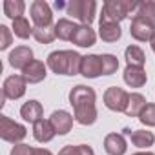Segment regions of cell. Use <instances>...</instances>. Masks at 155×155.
Here are the masks:
<instances>
[{"label": "cell", "instance_id": "obj_29", "mask_svg": "<svg viewBox=\"0 0 155 155\" xmlns=\"http://www.w3.org/2000/svg\"><path fill=\"white\" fill-rule=\"evenodd\" d=\"M137 15L139 17H144L146 20H150L155 26V2H139Z\"/></svg>", "mask_w": 155, "mask_h": 155}, {"label": "cell", "instance_id": "obj_28", "mask_svg": "<svg viewBox=\"0 0 155 155\" xmlns=\"http://www.w3.org/2000/svg\"><path fill=\"white\" fill-rule=\"evenodd\" d=\"M101 60H102V75H113L117 69H119V60L115 55H101Z\"/></svg>", "mask_w": 155, "mask_h": 155}, {"label": "cell", "instance_id": "obj_34", "mask_svg": "<svg viewBox=\"0 0 155 155\" xmlns=\"http://www.w3.org/2000/svg\"><path fill=\"white\" fill-rule=\"evenodd\" d=\"M133 155H155V153H151V151H139V153H133Z\"/></svg>", "mask_w": 155, "mask_h": 155}, {"label": "cell", "instance_id": "obj_27", "mask_svg": "<svg viewBox=\"0 0 155 155\" xmlns=\"http://www.w3.org/2000/svg\"><path fill=\"white\" fill-rule=\"evenodd\" d=\"M58 155H95L91 146L88 144H79V146H64Z\"/></svg>", "mask_w": 155, "mask_h": 155}, {"label": "cell", "instance_id": "obj_26", "mask_svg": "<svg viewBox=\"0 0 155 155\" xmlns=\"http://www.w3.org/2000/svg\"><path fill=\"white\" fill-rule=\"evenodd\" d=\"M33 37L40 44H51L57 38L55 26H49V28H33Z\"/></svg>", "mask_w": 155, "mask_h": 155}, {"label": "cell", "instance_id": "obj_1", "mask_svg": "<svg viewBox=\"0 0 155 155\" xmlns=\"http://www.w3.org/2000/svg\"><path fill=\"white\" fill-rule=\"evenodd\" d=\"M95 101L97 95L90 86H75L69 91V104L73 106L75 111V120L82 124V126H90L97 120V108H95Z\"/></svg>", "mask_w": 155, "mask_h": 155}, {"label": "cell", "instance_id": "obj_32", "mask_svg": "<svg viewBox=\"0 0 155 155\" xmlns=\"http://www.w3.org/2000/svg\"><path fill=\"white\" fill-rule=\"evenodd\" d=\"M29 150H31V146H28V144H17L11 150V155H29Z\"/></svg>", "mask_w": 155, "mask_h": 155}, {"label": "cell", "instance_id": "obj_12", "mask_svg": "<svg viewBox=\"0 0 155 155\" xmlns=\"http://www.w3.org/2000/svg\"><path fill=\"white\" fill-rule=\"evenodd\" d=\"M35 58H33V49L28 48V46H18L15 48L11 53H9V64L15 68V69H24L28 64H31Z\"/></svg>", "mask_w": 155, "mask_h": 155}, {"label": "cell", "instance_id": "obj_33", "mask_svg": "<svg viewBox=\"0 0 155 155\" xmlns=\"http://www.w3.org/2000/svg\"><path fill=\"white\" fill-rule=\"evenodd\" d=\"M29 155H53V153L49 150H44V148H31Z\"/></svg>", "mask_w": 155, "mask_h": 155}, {"label": "cell", "instance_id": "obj_35", "mask_svg": "<svg viewBox=\"0 0 155 155\" xmlns=\"http://www.w3.org/2000/svg\"><path fill=\"white\" fill-rule=\"evenodd\" d=\"M150 44H151V49H153V51H155V37H153V38H151V42H150Z\"/></svg>", "mask_w": 155, "mask_h": 155}, {"label": "cell", "instance_id": "obj_5", "mask_svg": "<svg viewBox=\"0 0 155 155\" xmlns=\"http://www.w3.org/2000/svg\"><path fill=\"white\" fill-rule=\"evenodd\" d=\"M26 135H28V130L22 124L11 120L6 115L0 117V137H2L4 140L13 142V144H18L20 140L26 139Z\"/></svg>", "mask_w": 155, "mask_h": 155}, {"label": "cell", "instance_id": "obj_11", "mask_svg": "<svg viewBox=\"0 0 155 155\" xmlns=\"http://www.w3.org/2000/svg\"><path fill=\"white\" fill-rule=\"evenodd\" d=\"M81 75L86 79H97L102 75V60L101 55H86L82 57L81 64Z\"/></svg>", "mask_w": 155, "mask_h": 155}, {"label": "cell", "instance_id": "obj_2", "mask_svg": "<svg viewBox=\"0 0 155 155\" xmlns=\"http://www.w3.org/2000/svg\"><path fill=\"white\" fill-rule=\"evenodd\" d=\"M81 64H82V55L71 49H62V51H53L48 57V68L57 73V75H79L81 73Z\"/></svg>", "mask_w": 155, "mask_h": 155}, {"label": "cell", "instance_id": "obj_9", "mask_svg": "<svg viewBox=\"0 0 155 155\" xmlns=\"http://www.w3.org/2000/svg\"><path fill=\"white\" fill-rule=\"evenodd\" d=\"M31 20L35 22V28H49L51 22H53V13H51V8L48 2L44 0H35L31 4Z\"/></svg>", "mask_w": 155, "mask_h": 155}, {"label": "cell", "instance_id": "obj_21", "mask_svg": "<svg viewBox=\"0 0 155 155\" xmlns=\"http://www.w3.org/2000/svg\"><path fill=\"white\" fill-rule=\"evenodd\" d=\"M77 28H79V26H77L75 22H71L68 18H60L55 24V33H57V37L60 40H71L73 35H75V31H77Z\"/></svg>", "mask_w": 155, "mask_h": 155}, {"label": "cell", "instance_id": "obj_4", "mask_svg": "<svg viewBox=\"0 0 155 155\" xmlns=\"http://www.w3.org/2000/svg\"><path fill=\"white\" fill-rule=\"evenodd\" d=\"M95 8H97V4L93 0H71V2L66 6L68 15H71L77 20H81L84 26H90L93 22Z\"/></svg>", "mask_w": 155, "mask_h": 155}, {"label": "cell", "instance_id": "obj_16", "mask_svg": "<svg viewBox=\"0 0 155 155\" xmlns=\"http://www.w3.org/2000/svg\"><path fill=\"white\" fill-rule=\"evenodd\" d=\"M42 113H44V108H42V104L38 101H28L20 108V117L26 122H31V124L42 120Z\"/></svg>", "mask_w": 155, "mask_h": 155}, {"label": "cell", "instance_id": "obj_31", "mask_svg": "<svg viewBox=\"0 0 155 155\" xmlns=\"http://www.w3.org/2000/svg\"><path fill=\"white\" fill-rule=\"evenodd\" d=\"M13 42V35H11V29L8 26H0V49H8Z\"/></svg>", "mask_w": 155, "mask_h": 155}, {"label": "cell", "instance_id": "obj_23", "mask_svg": "<svg viewBox=\"0 0 155 155\" xmlns=\"http://www.w3.org/2000/svg\"><path fill=\"white\" fill-rule=\"evenodd\" d=\"M146 106V99L140 95V93H130V101H128V106H126V115L128 117H139L140 111L144 110Z\"/></svg>", "mask_w": 155, "mask_h": 155}, {"label": "cell", "instance_id": "obj_30", "mask_svg": "<svg viewBox=\"0 0 155 155\" xmlns=\"http://www.w3.org/2000/svg\"><path fill=\"white\" fill-rule=\"evenodd\" d=\"M139 120L144 126H155V104H146L139 115Z\"/></svg>", "mask_w": 155, "mask_h": 155}, {"label": "cell", "instance_id": "obj_24", "mask_svg": "<svg viewBox=\"0 0 155 155\" xmlns=\"http://www.w3.org/2000/svg\"><path fill=\"white\" fill-rule=\"evenodd\" d=\"M24 9H26V4L22 0H6L4 2V15L9 17L11 20L24 17Z\"/></svg>", "mask_w": 155, "mask_h": 155}, {"label": "cell", "instance_id": "obj_15", "mask_svg": "<svg viewBox=\"0 0 155 155\" xmlns=\"http://www.w3.org/2000/svg\"><path fill=\"white\" fill-rule=\"evenodd\" d=\"M148 81L144 68H135V66H126L124 69V82L130 88H142Z\"/></svg>", "mask_w": 155, "mask_h": 155}, {"label": "cell", "instance_id": "obj_10", "mask_svg": "<svg viewBox=\"0 0 155 155\" xmlns=\"http://www.w3.org/2000/svg\"><path fill=\"white\" fill-rule=\"evenodd\" d=\"M48 66L42 62V60H33L31 64H28L24 69H22V77L26 79V82L29 84H38L46 79L48 75Z\"/></svg>", "mask_w": 155, "mask_h": 155}, {"label": "cell", "instance_id": "obj_8", "mask_svg": "<svg viewBox=\"0 0 155 155\" xmlns=\"http://www.w3.org/2000/svg\"><path fill=\"white\" fill-rule=\"evenodd\" d=\"M26 79L22 75H11L4 81V88H2V104L6 99H11V101H17L20 97H24L26 93Z\"/></svg>", "mask_w": 155, "mask_h": 155}, {"label": "cell", "instance_id": "obj_6", "mask_svg": "<svg viewBox=\"0 0 155 155\" xmlns=\"http://www.w3.org/2000/svg\"><path fill=\"white\" fill-rule=\"evenodd\" d=\"M130 33L139 42H151V38L155 37V26L150 20H146L144 17L135 15L130 24Z\"/></svg>", "mask_w": 155, "mask_h": 155}, {"label": "cell", "instance_id": "obj_14", "mask_svg": "<svg viewBox=\"0 0 155 155\" xmlns=\"http://www.w3.org/2000/svg\"><path fill=\"white\" fill-rule=\"evenodd\" d=\"M126 148H128V144H126L124 135H120V133H110V135H106V139H104V150H106V153H110V155H124Z\"/></svg>", "mask_w": 155, "mask_h": 155}, {"label": "cell", "instance_id": "obj_19", "mask_svg": "<svg viewBox=\"0 0 155 155\" xmlns=\"http://www.w3.org/2000/svg\"><path fill=\"white\" fill-rule=\"evenodd\" d=\"M122 31L117 22H99V37L104 42H117Z\"/></svg>", "mask_w": 155, "mask_h": 155}, {"label": "cell", "instance_id": "obj_7", "mask_svg": "<svg viewBox=\"0 0 155 155\" xmlns=\"http://www.w3.org/2000/svg\"><path fill=\"white\" fill-rule=\"evenodd\" d=\"M128 101H130V93H126L119 86H111L104 91V104L111 111H126Z\"/></svg>", "mask_w": 155, "mask_h": 155}, {"label": "cell", "instance_id": "obj_20", "mask_svg": "<svg viewBox=\"0 0 155 155\" xmlns=\"http://www.w3.org/2000/svg\"><path fill=\"white\" fill-rule=\"evenodd\" d=\"M130 137H131V144L137 146V148H150L153 146L155 142V135L148 130H135V131H130Z\"/></svg>", "mask_w": 155, "mask_h": 155}, {"label": "cell", "instance_id": "obj_17", "mask_svg": "<svg viewBox=\"0 0 155 155\" xmlns=\"http://www.w3.org/2000/svg\"><path fill=\"white\" fill-rule=\"evenodd\" d=\"M95 40H97L95 31L91 29V26H84V24H81L79 28H77V31H75V35L71 38L73 44L81 46V48H90V46L95 44Z\"/></svg>", "mask_w": 155, "mask_h": 155}, {"label": "cell", "instance_id": "obj_3", "mask_svg": "<svg viewBox=\"0 0 155 155\" xmlns=\"http://www.w3.org/2000/svg\"><path fill=\"white\" fill-rule=\"evenodd\" d=\"M137 2H130V0H106L102 4V15L99 22H120L128 18L131 11L137 9Z\"/></svg>", "mask_w": 155, "mask_h": 155}, {"label": "cell", "instance_id": "obj_18", "mask_svg": "<svg viewBox=\"0 0 155 155\" xmlns=\"http://www.w3.org/2000/svg\"><path fill=\"white\" fill-rule=\"evenodd\" d=\"M55 135H57V131H55L51 120H44L42 119V120H38V122L33 124V137L38 142H49Z\"/></svg>", "mask_w": 155, "mask_h": 155}, {"label": "cell", "instance_id": "obj_25", "mask_svg": "<svg viewBox=\"0 0 155 155\" xmlns=\"http://www.w3.org/2000/svg\"><path fill=\"white\" fill-rule=\"evenodd\" d=\"M13 33L18 38H29L33 35V28L29 26V20L26 17H20V18L13 20Z\"/></svg>", "mask_w": 155, "mask_h": 155}, {"label": "cell", "instance_id": "obj_13", "mask_svg": "<svg viewBox=\"0 0 155 155\" xmlns=\"http://www.w3.org/2000/svg\"><path fill=\"white\" fill-rule=\"evenodd\" d=\"M73 119H75V117H71L66 110H57V111H53L51 117H49V120H51V124H53V128H55V131H57L58 135H66L68 131H71V128H73Z\"/></svg>", "mask_w": 155, "mask_h": 155}, {"label": "cell", "instance_id": "obj_22", "mask_svg": "<svg viewBox=\"0 0 155 155\" xmlns=\"http://www.w3.org/2000/svg\"><path fill=\"white\" fill-rule=\"evenodd\" d=\"M124 57H126L128 66L142 68V66H144V62H146V55H144V51H142L139 46H128V48H126V51H124Z\"/></svg>", "mask_w": 155, "mask_h": 155}]
</instances>
